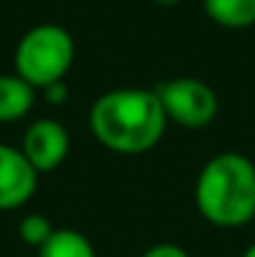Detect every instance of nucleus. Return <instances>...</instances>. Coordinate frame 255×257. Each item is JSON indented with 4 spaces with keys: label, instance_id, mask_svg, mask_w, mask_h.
<instances>
[{
    "label": "nucleus",
    "instance_id": "0eeeda50",
    "mask_svg": "<svg viewBox=\"0 0 255 257\" xmlns=\"http://www.w3.org/2000/svg\"><path fill=\"white\" fill-rule=\"evenodd\" d=\"M35 102V87L20 75H0V122H15L30 112Z\"/></svg>",
    "mask_w": 255,
    "mask_h": 257
},
{
    "label": "nucleus",
    "instance_id": "39448f33",
    "mask_svg": "<svg viewBox=\"0 0 255 257\" xmlns=\"http://www.w3.org/2000/svg\"><path fill=\"white\" fill-rule=\"evenodd\" d=\"M23 155L35 168V172H50L63 165L70 153V135L68 130L50 117L35 120L23 135Z\"/></svg>",
    "mask_w": 255,
    "mask_h": 257
},
{
    "label": "nucleus",
    "instance_id": "ddd939ff",
    "mask_svg": "<svg viewBox=\"0 0 255 257\" xmlns=\"http://www.w3.org/2000/svg\"><path fill=\"white\" fill-rule=\"evenodd\" d=\"M155 5H160V8H173V5H178L180 0H153Z\"/></svg>",
    "mask_w": 255,
    "mask_h": 257
},
{
    "label": "nucleus",
    "instance_id": "20e7f679",
    "mask_svg": "<svg viewBox=\"0 0 255 257\" xmlns=\"http://www.w3.org/2000/svg\"><path fill=\"white\" fill-rule=\"evenodd\" d=\"M165 117L185 130H203L218 115L215 90L198 78H173L155 87Z\"/></svg>",
    "mask_w": 255,
    "mask_h": 257
},
{
    "label": "nucleus",
    "instance_id": "4468645a",
    "mask_svg": "<svg viewBox=\"0 0 255 257\" xmlns=\"http://www.w3.org/2000/svg\"><path fill=\"white\" fill-rule=\"evenodd\" d=\"M243 257H255V242L248 247V250H245V252H243Z\"/></svg>",
    "mask_w": 255,
    "mask_h": 257
},
{
    "label": "nucleus",
    "instance_id": "9b49d317",
    "mask_svg": "<svg viewBox=\"0 0 255 257\" xmlns=\"http://www.w3.org/2000/svg\"><path fill=\"white\" fill-rule=\"evenodd\" d=\"M140 257H190V255L175 242H158V245L148 247Z\"/></svg>",
    "mask_w": 255,
    "mask_h": 257
},
{
    "label": "nucleus",
    "instance_id": "f8f14e48",
    "mask_svg": "<svg viewBox=\"0 0 255 257\" xmlns=\"http://www.w3.org/2000/svg\"><path fill=\"white\" fill-rule=\"evenodd\" d=\"M43 95H45L48 102H53V105H63V102L68 100L70 90H68V85H65L63 80H60V83H53V85L43 87Z\"/></svg>",
    "mask_w": 255,
    "mask_h": 257
},
{
    "label": "nucleus",
    "instance_id": "9d476101",
    "mask_svg": "<svg viewBox=\"0 0 255 257\" xmlns=\"http://www.w3.org/2000/svg\"><path fill=\"white\" fill-rule=\"evenodd\" d=\"M53 232H55L53 222H50L45 215H38V212L25 215V217L20 220V227H18L20 240H23L25 245L35 247V250H40V247L50 240V235H53Z\"/></svg>",
    "mask_w": 255,
    "mask_h": 257
},
{
    "label": "nucleus",
    "instance_id": "6e6552de",
    "mask_svg": "<svg viewBox=\"0 0 255 257\" xmlns=\"http://www.w3.org/2000/svg\"><path fill=\"white\" fill-rule=\"evenodd\" d=\"M208 18L228 30H248L255 25V0H203Z\"/></svg>",
    "mask_w": 255,
    "mask_h": 257
},
{
    "label": "nucleus",
    "instance_id": "7ed1b4c3",
    "mask_svg": "<svg viewBox=\"0 0 255 257\" xmlns=\"http://www.w3.org/2000/svg\"><path fill=\"white\" fill-rule=\"evenodd\" d=\"M73 35L55 23H43L30 28L20 38L15 48V75H20L35 90H43L53 83H60L73 68Z\"/></svg>",
    "mask_w": 255,
    "mask_h": 257
},
{
    "label": "nucleus",
    "instance_id": "f03ea898",
    "mask_svg": "<svg viewBox=\"0 0 255 257\" xmlns=\"http://www.w3.org/2000/svg\"><path fill=\"white\" fill-rule=\"evenodd\" d=\"M195 205L215 227L248 225L255 217V163L240 153L210 158L195 180Z\"/></svg>",
    "mask_w": 255,
    "mask_h": 257
},
{
    "label": "nucleus",
    "instance_id": "1a4fd4ad",
    "mask_svg": "<svg viewBox=\"0 0 255 257\" xmlns=\"http://www.w3.org/2000/svg\"><path fill=\"white\" fill-rule=\"evenodd\" d=\"M38 257H98L93 242L78 230H55L50 240L38 250Z\"/></svg>",
    "mask_w": 255,
    "mask_h": 257
},
{
    "label": "nucleus",
    "instance_id": "423d86ee",
    "mask_svg": "<svg viewBox=\"0 0 255 257\" xmlns=\"http://www.w3.org/2000/svg\"><path fill=\"white\" fill-rule=\"evenodd\" d=\"M38 187V172L23 150L0 143V210L23 207Z\"/></svg>",
    "mask_w": 255,
    "mask_h": 257
},
{
    "label": "nucleus",
    "instance_id": "f257e3e1",
    "mask_svg": "<svg viewBox=\"0 0 255 257\" xmlns=\"http://www.w3.org/2000/svg\"><path fill=\"white\" fill-rule=\"evenodd\" d=\"M88 125L103 148L118 155H143L160 143L168 117L155 90L118 87L93 102Z\"/></svg>",
    "mask_w": 255,
    "mask_h": 257
}]
</instances>
